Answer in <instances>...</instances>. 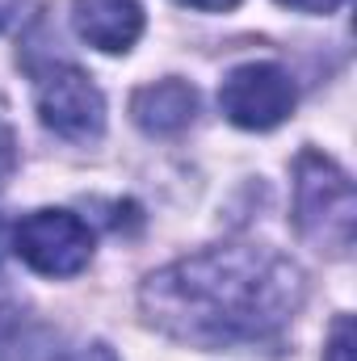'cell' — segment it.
<instances>
[{"instance_id": "obj_1", "label": "cell", "mask_w": 357, "mask_h": 361, "mask_svg": "<svg viewBox=\"0 0 357 361\" xmlns=\"http://www.w3.org/2000/svg\"><path fill=\"white\" fill-rule=\"evenodd\" d=\"M307 298L303 269L261 244H223L156 269L139 307L169 341L219 353L277 341Z\"/></svg>"}, {"instance_id": "obj_2", "label": "cell", "mask_w": 357, "mask_h": 361, "mask_svg": "<svg viewBox=\"0 0 357 361\" xmlns=\"http://www.w3.org/2000/svg\"><path fill=\"white\" fill-rule=\"evenodd\" d=\"M294 227L315 252L349 257V248H353V180L332 156L311 152V147L294 164Z\"/></svg>"}, {"instance_id": "obj_3", "label": "cell", "mask_w": 357, "mask_h": 361, "mask_svg": "<svg viewBox=\"0 0 357 361\" xmlns=\"http://www.w3.org/2000/svg\"><path fill=\"white\" fill-rule=\"evenodd\" d=\"M13 252L42 277H76L92 261V227L72 210H34L13 227Z\"/></svg>"}, {"instance_id": "obj_4", "label": "cell", "mask_w": 357, "mask_h": 361, "mask_svg": "<svg viewBox=\"0 0 357 361\" xmlns=\"http://www.w3.org/2000/svg\"><path fill=\"white\" fill-rule=\"evenodd\" d=\"M34 101L47 130L89 143L105 130V97L76 63H47L34 76Z\"/></svg>"}, {"instance_id": "obj_5", "label": "cell", "mask_w": 357, "mask_h": 361, "mask_svg": "<svg viewBox=\"0 0 357 361\" xmlns=\"http://www.w3.org/2000/svg\"><path fill=\"white\" fill-rule=\"evenodd\" d=\"M298 89L277 63H240L219 89V109L240 130H273L294 114Z\"/></svg>"}, {"instance_id": "obj_6", "label": "cell", "mask_w": 357, "mask_h": 361, "mask_svg": "<svg viewBox=\"0 0 357 361\" xmlns=\"http://www.w3.org/2000/svg\"><path fill=\"white\" fill-rule=\"evenodd\" d=\"M72 25L89 47L105 55H126L143 34V4L139 0H72Z\"/></svg>"}, {"instance_id": "obj_7", "label": "cell", "mask_w": 357, "mask_h": 361, "mask_svg": "<svg viewBox=\"0 0 357 361\" xmlns=\"http://www.w3.org/2000/svg\"><path fill=\"white\" fill-rule=\"evenodd\" d=\"M198 114V92L177 76L143 85L131 97V118L143 135H181Z\"/></svg>"}, {"instance_id": "obj_8", "label": "cell", "mask_w": 357, "mask_h": 361, "mask_svg": "<svg viewBox=\"0 0 357 361\" xmlns=\"http://www.w3.org/2000/svg\"><path fill=\"white\" fill-rule=\"evenodd\" d=\"M324 361H353V319H349V315H341V319L332 324Z\"/></svg>"}, {"instance_id": "obj_9", "label": "cell", "mask_w": 357, "mask_h": 361, "mask_svg": "<svg viewBox=\"0 0 357 361\" xmlns=\"http://www.w3.org/2000/svg\"><path fill=\"white\" fill-rule=\"evenodd\" d=\"M13 169H17V130H13L8 109L0 101V185L13 177Z\"/></svg>"}, {"instance_id": "obj_10", "label": "cell", "mask_w": 357, "mask_h": 361, "mask_svg": "<svg viewBox=\"0 0 357 361\" xmlns=\"http://www.w3.org/2000/svg\"><path fill=\"white\" fill-rule=\"evenodd\" d=\"M51 361H118V353L105 341H85V345H72V349H55Z\"/></svg>"}, {"instance_id": "obj_11", "label": "cell", "mask_w": 357, "mask_h": 361, "mask_svg": "<svg viewBox=\"0 0 357 361\" xmlns=\"http://www.w3.org/2000/svg\"><path fill=\"white\" fill-rule=\"evenodd\" d=\"M286 8H298V13H337L345 0H277Z\"/></svg>"}, {"instance_id": "obj_12", "label": "cell", "mask_w": 357, "mask_h": 361, "mask_svg": "<svg viewBox=\"0 0 357 361\" xmlns=\"http://www.w3.org/2000/svg\"><path fill=\"white\" fill-rule=\"evenodd\" d=\"M185 8H202V13H227V8H236L240 0H177Z\"/></svg>"}, {"instance_id": "obj_13", "label": "cell", "mask_w": 357, "mask_h": 361, "mask_svg": "<svg viewBox=\"0 0 357 361\" xmlns=\"http://www.w3.org/2000/svg\"><path fill=\"white\" fill-rule=\"evenodd\" d=\"M21 4H25V0H0V30H8V25L21 17Z\"/></svg>"}]
</instances>
